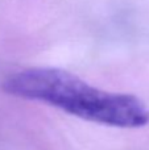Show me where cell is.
Listing matches in <instances>:
<instances>
[{"label": "cell", "mask_w": 149, "mask_h": 150, "mask_svg": "<svg viewBox=\"0 0 149 150\" xmlns=\"http://www.w3.org/2000/svg\"><path fill=\"white\" fill-rule=\"evenodd\" d=\"M3 88L15 98L106 127L137 129L149 122V108L139 98L98 88L62 69H25L9 75Z\"/></svg>", "instance_id": "1"}]
</instances>
